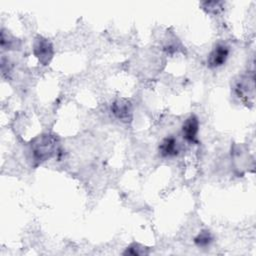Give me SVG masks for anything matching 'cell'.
I'll use <instances>...</instances> for the list:
<instances>
[{"mask_svg":"<svg viewBox=\"0 0 256 256\" xmlns=\"http://www.w3.org/2000/svg\"><path fill=\"white\" fill-rule=\"evenodd\" d=\"M32 157L37 163H42L51 158L57 151V140L49 134L35 138L31 144Z\"/></svg>","mask_w":256,"mask_h":256,"instance_id":"obj_1","label":"cell"},{"mask_svg":"<svg viewBox=\"0 0 256 256\" xmlns=\"http://www.w3.org/2000/svg\"><path fill=\"white\" fill-rule=\"evenodd\" d=\"M33 53L42 65H48L54 55L53 45L48 39L38 35L34 40Z\"/></svg>","mask_w":256,"mask_h":256,"instance_id":"obj_2","label":"cell"},{"mask_svg":"<svg viewBox=\"0 0 256 256\" xmlns=\"http://www.w3.org/2000/svg\"><path fill=\"white\" fill-rule=\"evenodd\" d=\"M229 53H230V49L226 44H223V43L217 44L208 55V58H207L208 67L214 69V68H219L223 66L229 57Z\"/></svg>","mask_w":256,"mask_h":256,"instance_id":"obj_3","label":"cell"},{"mask_svg":"<svg viewBox=\"0 0 256 256\" xmlns=\"http://www.w3.org/2000/svg\"><path fill=\"white\" fill-rule=\"evenodd\" d=\"M113 115L121 122L129 123L133 118L132 104L127 99H117L111 105Z\"/></svg>","mask_w":256,"mask_h":256,"instance_id":"obj_4","label":"cell"},{"mask_svg":"<svg viewBox=\"0 0 256 256\" xmlns=\"http://www.w3.org/2000/svg\"><path fill=\"white\" fill-rule=\"evenodd\" d=\"M199 132V119L196 115H190L182 125V136L189 143H195L197 141V135Z\"/></svg>","mask_w":256,"mask_h":256,"instance_id":"obj_5","label":"cell"},{"mask_svg":"<svg viewBox=\"0 0 256 256\" xmlns=\"http://www.w3.org/2000/svg\"><path fill=\"white\" fill-rule=\"evenodd\" d=\"M158 151L159 154L164 158L175 157L180 152V145L175 137L167 136L159 144Z\"/></svg>","mask_w":256,"mask_h":256,"instance_id":"obj_6","label":"cell"},{"mask_svg":"<svg viewBox=\"0 0 256 256\" xmlns=\"http://www.w3.org/2000/svg\"><path fill=\"white\" fill-rule=\"evenodd\" d=\"M213 242V235L208 230H202L194 237V243L197 247L206 248Z\"/></svg>","mask_w":256,"mask_h":256,"instance_id":"obj_7","label":"cell"},{"mask_svg":"<svg viewBox=\"0 0 256 256\" xmlns=\"http://www.w3.org/2000/svg\"><path fill=\"white\" fill-rule=\"evenodd\" d=\"M16 41H17V39H15V38H13V37L11 38V36L9 37L8 33H6V32L2 29L0 42H1V47H2L3 49H12L13 47H15Z\"/></svg>","mask_w":256,"mask_h":256,"instance_id":"obj_8","label":"cell"},{"mask_svg":"<svg viewBox=\"0 0 256 256\" xmlns=\"http://www.w3.org/2000/svg\"><path fill=\"white\" fill-rule=\"evenodd\" d=\"M124 255H132V256H138V255H143L146 254L144 251L143 247H140L138 244H132L129 247L126 248V250L123 252Z\"/></svg>","mask_w":256,"mask_h":256,"instance_id":"obj_9","label":"cell"},{"mask_svg":"<svg viewBox=\"0 0 256 256\" xmlns=\"http://www.w3.org/2000/svg\"><path fill=\"white\" fill-rule=\"evenodd\" d=\"M223 2H218V1H209V2H204L202 3L203 8L206 9L209 13H217L218 10L222 8Z\"/></svg>","mask_w":256,"mask_h":256,"instance_id":"obj_10","label":"cell"}]
</instances>
